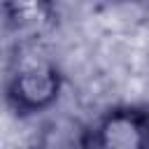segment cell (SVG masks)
I'll use <instances>...</instances> for the list:
<instances>
[{
	"label": "cell",
	"instance_id": "obj_1",
	"mask_svg": "<svg viewBox=\"0 0 149 149\" xmlns=\"http://www.w3.org/2000/svg\"><path fill=\"white\" fill-rule=\"evenodd\" d=\"M63 88V74L51 63H30L19 68L7 79V102L19 114L49 109Z\"/></svg>",
	"mask_w": 149,
	"mask_h": 149
},
{
	"label": "cell",
	"instance_id": "obj_2",
	"mask_svg": "<svg viewBox=\"0 0 149 149\" xmlns=\"http://www.w3.org/2000/svg\"><path fill=\"white\" fill-rule=\"evenodd\" d=\"M84 144L102 149H144L149 147V107L109 109L91 130Z\"/></svg>",
	"mask_w": 149,
	"mask_h": 149
},
{
	"label": "cell",
	"instance_id": "obj_3",
	"mask_svg": "<svg viewBox=\"0 0 149 149\" xmlns=\"http://www.w3.org/2000/svg\"><path fill=\"white\" fill-rule=\"evenodd\" d=\"M5 33L19 44H33L51 35L58 26L56 0H5Z\"/></svg>",
	"mask_w": 149,
	"mask_h": 149
},
{
	"label": "cell",
	"instance_id": "obj_4",
	"mask_svg": "<svg viewBox=\"0 0 149 149\" xmlns=\"http://www.w3.org/2000/svg\"><path fill=\"white\" fill-rule=\"evenodd\" d=\"M114 2H140V0H114Z\"/></svg>",
	"mask_w": 149,
	"mask_h": 149
}]
</instances>
